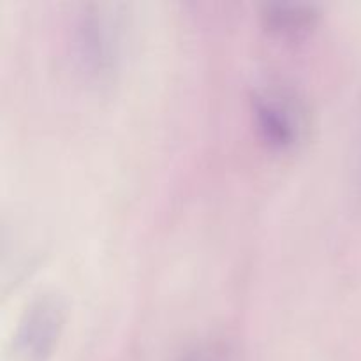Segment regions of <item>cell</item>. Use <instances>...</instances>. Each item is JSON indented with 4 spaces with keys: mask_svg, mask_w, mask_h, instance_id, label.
<instances>
[{
    "mask_svg": "<svg viewBox=\"0 0 361 361\" xmlns=\"http://www.w3.org/2000/svg\"><path fill=\"white\" fill-rule=\"evenodd\" d=\"M126 48V20L118 4H81L69 27V55L87 80L106 81L118 71Z\"/></svg>",
    "mask_w": 361,
    "mask_h": 361,
    "instance_id": "cell-1",
    "label": "cell"
},
{
    "mask_svg": "<svg viewBox=\"0 0 361 361\" xmlns=\"http://www.w3.org/2000/svg\"><path fill=\"white\" fill-rule=\"evenodd\" d=\"M259 18L270 34L282 39H300L317 27L321 9L307 2H267L261 6Z\"/></svg>",
    "mask_w": 361,
    "mask_h": 361,
    "instance_id": "cell-4",
    "label": "cell"
},
{
    "mask_svg": "<svg viewBox=\"0 0 361 361\" xmlns=\"http://www.w3.org/2000/svg\"><path fill=\"white\" fill-rule=\"evenodd\" d=\"M173 361H245V356L229 338L208 337L194 342Z\"/></svg>",
    "mask_w": 361,
    "mask_h": 361,
    "instance_id": "cell-5",
    "label": "cell"
},
{
    "mask_svg": "<svg viewBox=\"0 0 361 361\" xmlns=\"http://www.w3.org/2000/svg\"><path fill=\"white\" fill-rule=\"evenodd\" d=\"M250 115L259 140L274 152H293L307 141L312 126L305 95L282 80H267L250 90Z\"/></svg>",
    "mask_w": 361,
    "mask_h": 361,
    "instance_id": "cell-2",
    "label": "cell"
},
{
    "mask_svg": "<svg viewBox=\"0 0 361 361\" xmlns=\"http://www.w3.org/2000/svg\"><path fill=\"white\" fill-rule=\"evenodd\" d=\"M66 309L55 293L35 296L18 319L11 338L13 361H48L62 335Z\"/></svg>",
    "mask_w": 361,
    "mask_h": 361,
    "instance_id": "cell-3",
    "label": "cell"
}]
</instances>
